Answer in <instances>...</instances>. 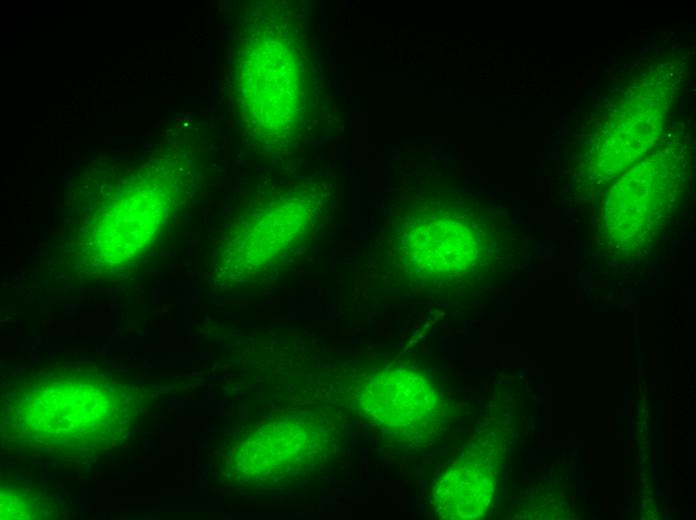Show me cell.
<instances>
[{"label":"cell","instance_id":"obj_1","mask_svg":"<svg viewBox=\"0 0 696 520\" xmlns=\"http://www.w3.org/2000/svg\"><path fill=\"white\" fill-rule=\"evenodd\" d=\"M370 413L388 428H419L433 413L434 394L422 379L401 374L375 381L366 395Z\"/></svg>","mask_w":696,"mask_h":520},{"label":"cell","instance_id":"obj_2","mask_svg":"<svg viewBox=\"0 0 696 520\" xmlns=\"http://www.w3.org/2000/svg\"><path fill=\"white\" fill-rule=\"evenodd\" d=\"M480 474L472 467L457 466L447 471L437 484L435 505L443 518H467L481 506L478 496Z\"/></svg>","mask_w":696,"mask_h":520}]
</instances>
